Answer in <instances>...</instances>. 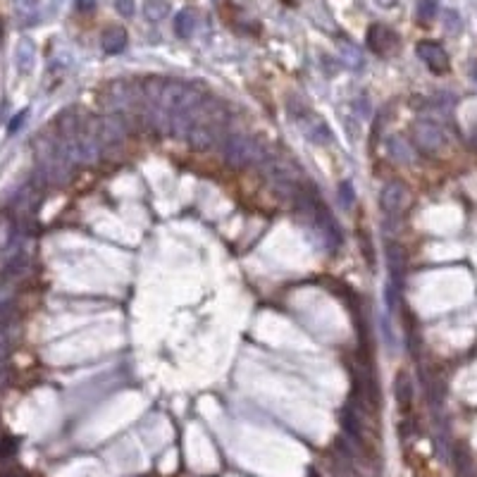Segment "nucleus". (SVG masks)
Instances as JSON below:
<instances>
[{"label":"nucleus","mask_w":477,"mask_h":477,"mask_svg":"<svg viewBox=\"0 0 477 477\" xmlns=\"http://www.w3.org/2000/svg\"><path fill=\"white\" fill-rule=\"evenodd\" d=\"M225 160L234 167H246L253 165V162H263L265 153L253 138L236 134V136H229L225 141Z\"/></svg>","instance_id":"f257e3e1"},{"label":"nucleus","mask_w":477,"mask_h":477,"mask_svg":"<svg viewBox=\"0 0 477 477\" xmlns=\"http://www.w3.org/2000/svg\"><path fill=\"white\" fill-rule=\"evenodd\" d=\"M411 194L401 182H389L380 191V211L385 213L387 220H399L404 211L408 208Z\"/></svg>","instance_id":"f03ea898"},{"label":"nucleus","mask_w":477,"mask_h":477,"mask_svg":"<svg viewBox=\"0 0 477 477\" xmlns=\"http://www.w3.org/2000/svg\"><path fill=\"white\" fill-rule=\"evenodd\" d=\"M413 143L427 155H434L446 146V134L434 122H418L413 127Z\"/></svg>","instance_id":"7ed1b4c3"},{"label":"nucleus","mask_w":477,"mask_h":477,"mask_svg":"<svg viewBox=\"0 0 477 477\" xmlns=\"http://www.w3.org/2000/svg\"><path fill=\"white\" fill-rule=\"evenodd\" d=\"M365 41H368V48L375 55H392L399 48V36L385 24H372Z\"/></svg>","instance_id":"20e7f679"},{"label":"nucleus","mask_w":477,"mask_h":477,"mask_svg":"<svg viewBox=\"0 0 477 477\" xmlns=\"http://www.w3.org/2000/svg\"><path fill=\"white\" fill-rule=\"evenodd\" d=\"M418 57H420L434 74L449 72V55H446V50L441 48L437 41H420V43H418Z\"/></svg>","instance_id":"39448f33"},{"label":"nucleus","mask_w":477,"mask_h":477,"mask_svg":"<svg viewBox=\"0 0 477 477\" xmlns=\"http://www.w3.org/2000/svg\"><path fill=\"white\" fill-rule=\"evenodd\" d=\"M222 127L225 124H196L191 127V131L186 134V141L191 143L194 148H213L215 143L220 141V136H222Z\"/></svg>","instance_id":"423d86ee"},{"label":"nucleus","mask_w":477,"mask_h":477,"mask_svg":"<svg viewBox=\"0 0 477 477\" xmlns=\"http://www.w3.org/2000/svg\"><path fill=\"white\" fill-rule=\"evenodd\" d=\"M385 251H387V267H389V275H392V284L399 289L401 279H404V275H406V263H408V258H406V248L397 241H387Z\"/></svg>","instance_id":"0eeeda50"},{"label":"nucleus","mask_w":477,"mask_h":477,"mask_svg":"<svg viewBox=\"0 0 477 477\" xmlns=\"http://www.w3.org/2000/svg\"><path fill=\"white\" fill-rule=\"evenodd\" d=\"M124 131H127L124 120H122L120 115H113V118L101 120V124H98V134H96V141L98 143H118V141H122Z\"/></svg>","instance_id":"6e6552de"},{"label":"nucleus","mask_w":477,"mask_h":477,"mask_svg":"<svg viewBox=\"0 0 477 477\" xmlns=\"http://www.w3.org/2000/svg\"><path fill=\"white\" fill-rule=\"evenodd\" d=\"M134 89H129V84L127 81H115V84H110V89L106 93V106L110 110H124L129 108L134 103Z\"/></svg>","instance_id":"1a4fd4ad"},{"label":"nucleus","mask_w":477,"mask_h":477,"mask_svg":"<svg viewBox=\"0 0 477 477\" xmlns=\"http://www.w3.org/2000/svg\"><path fill=\"white\" fill-rule=\"evenodd\" d=\"M101 45L103 50L110 55H118L127 48V31L122 27H108L101 36Z\"/></svg>","instance_id":"9d476101"},{"label":"nucleus","mask_w":477,"mask_h":477,"mask_svg":"<svg viewBox=\"0 0 477 477\" xmlns=\"http://www.w3.org/2000/svg\"><path fill=\"white\" fill-rule=\"evenodd\" d=\"M394 397H397V404L401 413H408L413 406V385L411 377L406 372H399L397 380H394Z\"/></svg>","instance_id":"9b49d317"},{"label":"nucleus","mask_w":477,"mask_h":477,"mask_svg":"<svg viewBox=\"0 0 477 477\" xmlns=\"http://www.w3.org/2000/svg\"><path fill=\"white\" fill-rule=\"evenodd\" d=\"M34 60H36V53H34V45L31 41H20L17 45V53H15V62L20 67V72H31L34 69Z\"/></svg>","instance_id":"f8f14e48"},{"label":"nucleus","mask_w":477,"mask_h":477,"mask_svg":"<svg viewBox=\"0 0 477 477\" xmlns=\"http://www.w3.org/2000/svg\"><path fill=\"white\" fill-rule=\"evenodd\" d=\"M174 31H177V36H182V38H189L191 34L196 31L194 10H182V13H177V20H174Z\"/></svg>","instance_id":"ddd939ff"},{"label":"nucleus","mask_w":477,"mask_h":477,"mask_svg":"<svg viewBox=\"0 0 477 477\" xmlns=\"http://www.w3.org/2000/svg\"><path fill=\"white\" fill-rule=\"evenodd\" d=\"M170 13V3L167 0H143V15L150 22H160L165 20Z\"/></svg>","instance_id":"4468645a"},{"label":"nucleus","mask_w":477,"mask_h":477,"mask_svg":"<svg viewBox=\"0 0 477 477\" xmlns=\"http://www.w3.org/2000/svg\"><path fill=\"white\" fill-rule=\"evenodd\" d=\"M387 150H389V155H392L394 160H399V162H408V148L404 146V141H401L399 136H389L387 138Z\"/></svg>","instance_id":"2eb2a0df"},{"label":"nucleus","mask_w":477,"mask_h":477,"mask_svg":"<svg viewBox=\"0 0 477 477\" xmlns=\"http://www.w3.org/2000/svg\"><path fill=\"white\" fill-rule=\"evenodd\" d=\"M437 0H420L418 3V20L420 22H432L437 15Z\"/></svg>","instance_id":"dca6fc26"},{"label":"nucleus","mask_w":477,"mask_h":477,"mask_svg":"<svg viewBox=\"0 0 477 477\" xmlns=\"http://www.w3.org/2000/svg\"><path fill=\"white\" fill-rule=\"evenodd\" d=\"M339 201L344 208H351L353 201H356V191H353V184L351 182H341L339 184Z\"/></svg>","instance_id":"f3484780"},{"label":"nucleus","mask_w":477,"mask_h":477,"mask_svg":"<svg viewBox=\"0 0 477 477\" xmlns=\"http://www.w3.org/2000/svg\"><path fill=\"white\" fill-rule=\"evenodd\" d=\"M15 451H17V439L15 437H8V434H3V437H0V458L15 456Z\"/></svg>","instance_id":"a211bd4d"},{"label":"nucleus","mask_w":477,"mask_h":477,"mask_svg":"<svg viewBox=\"0 0 477 477\" xmlns=\"http://www.w3.org/2000/svg\"><path fill=\"white\" fill-rule=\"evenodd\" d=\"M115 10L122 17H131L134 15V0H115Z\"/></svg>","instance_id":"6ab92c4d"},{"label":"nucleus","mask_w":477,"mask_h":477,"mask_svg":"<svg viewBox=\"0 0 477 477\" xmlns=\"http://www.w3.org/2000/svg\"><path fill=\"white\" fill-rule=\"evenodd\" d=\"M22 120H27V110H24V113H20V115H17V118H15L13 122H10V131H17V129H20Z\"/></svg>","instance_id":"aec40b11"},{"label":"nucleus","mask_w":477,"mask_h":477,"mask_svg":"<svg viewBox=\"0 0 477 477\" xmlns=\"http://www.w3.org/2000/svg\"><path fill=\"white\" fill-rule=\"evenodd\" d=\"M79 10H91L93 5H96V0H77Z\"/></svg>","instance_id":"412c9836"},{"label":"nucleus","mask_w":477,"mask_h":477,"mask_svg":"<svg viewBox=\"0 0 477 477\" xmlns=\"http://www.w3.org/2000/svg\"><path fill=\"white\" fill-rule=\"evenodd\" d=\"M377 5H380V8H394V5H397V0H375Z\"/></svg>","instance_id":"4be33fe9"}]
</instances>
